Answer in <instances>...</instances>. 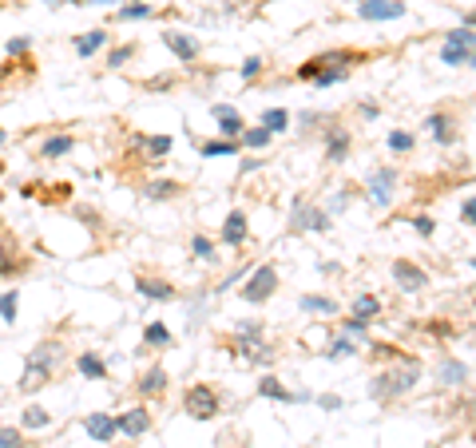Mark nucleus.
<instances>
[{"label":"nucleus","instance_id":"7ed1b4c3","mask_svg":"<svg viewBox=\"0 0 476 448\" xmlns=\"http://www.w3.org/2000/svg\"><path fill=\"white\" fill-rule=\"evenodd\" d=\"M183 412L195 421H215L219 417V393L210 385H191L183 393Z\"/></svg>","mask_w":476,"mask_h":448},{"label":"nucleus","instance_id":"c03bdc74","mask_svg":"<svg viewBox=\"0 0 476 448\" xmlns=\"http://www.w3.org/2000/svg\"><path fill=\"white\" fill-rule=\"evenodd\" d=\"M413 226H417L421 234H428V238H433V231H437V222H433L428 215H413Z\"/></svg>","mask_w":476,"mask_h":448},{"label":"nucleus","instance_id":"58836bf2","mask_svg":"<svg viewBox=\"0 0 476 448\" xmlns=\"http://www.w3.org/2000/svg\"><path fill=\"white\" fill-rule=\"evenodd\" d=\"M16 305H20V298H16V290L0 294V317H4V321H16Z\"/></svg>","mask_w":476,"mask_h":448},{"label":"nucleus","instance_id":"de8ad7c7","mask_svg":"<svg viewBox=\"0 0 476 448\" xmlns=\"http://www.w3.org/2000/svg\"><path fill=\"white\" fill-rule=\"evenodd\" d=\"M8 52H13V60H16V56H24V52H28V40H24V36H20V40H8Z\"/></svg>","mask_w":476,"mask_h":448},{"label":"nucleus","instance_id":"b1692460","mask_svg":"<svg viewBox=\"0 0 476 448\" xmlns=\"http://www.w3.org/2000/svg\"><path fill=\"white\" fill-rule=\"evenodd\" d=\"M80 373L92 377V381H103V377H108V365L99 361L96 353H80Z\"/></svg>","mask_w":476,"mask_h":448},{"label":"nucleus","instance_id":"37998d69","mask_svg":"<svg viewBox=\"0 0 476 448\" xmlns=\"http://www.w3.org/2000/svg\"><path fill=\"white\" fill-rule=\"evenodd\" d=\"M389 147H393V151H413V135H409V131H393Z\"/></svg>","mask_w":476,"mask_h":448},{"label":"nucleus","instance_id":"4c0bfd02","mask_svg":"<svg viewBox=\"0 0 476 448\" xmlns=\"http://www.w3.org/2000/svg\"><path fill=\"white\" fill-rule=\"evenodd\" d=\"M302 310H310V314H333V302L330 298H317V294H305Z\"/></svg>","mask_w":476,"mask_h":448},{"label":"nucleus","instance_id":"ddd939ff","mask_svg":"<svg viewBox=\"0 0 476 448\" xmlns=\"http://www.w3.org/2000/svg\"><path fill=\"white\" fill-rule=\"evenodd\" d=\"M135 290L143 294V298H151V302H171L175 298V286L163 278H147V274H139L135 278Z\"/></svg>","mask_w":476,"mask_h":448},{"label":"nucleus","instance_id":"c756f323","mask_svg":"<svg viewBox=\"0 0 476 448\" xmlns=\"http://www.w3.org/2000/svg\"><path fill=\"white\" fill-rule=\"evenodd\" d=\"M143 345H171V333H167V326L151 321V326L143 329Z\"/></svg>","mask_w":476,"mask_h":448},{"label":"nucleus","instance_id":"7c9ffc66","mask_svg":"<svg viewBox=\"0 0 476 448\" xmlns=\"http://www.w3.org/2000/svg\"><path fill=\"white\" fill-rule=\"evenodd\" d=\"M191 254H195L199 262H210V258H215V243H210L207 234H195V238H191Z\"/></svg>","mask_w":476,"mask_h":448},{"label":"nucleus","instance_id":"f8f14e48","mask_svg":"<svg viewBox=\"0 0 476 448\" xmlns=\"http://www.w3.org/2000/svg\"><path fill=\"white\" fill-rule=\"evenodd\" d=\"M115 424H120L123 436H143L147 428H151V412L139 405V409H127L123 417H115Z\"/></svg>","mask_w":476,"mask_h":448},{"label":"nucleus","instance_id":"8fccbe9b","mask_svg":"<svg viewBox=\"0 0 476 448\" xmlns=\"http://www.w3.org/2000/svg\"><path fill=\"white\" fill-rule=\"evenodd\" d=\"M468 64H473V68H476V52H473V60H468Z\"/></svg>","mask_w":476,"mask_h":448},{"label":"nucleus","instance_id":"a878e982","mask_svg":"<svg viewBox=\"0 0 476 448\" xmlns=\"http://www.w3.org/2000/svg\"><path fill=\"white\" fill-rule=\"evenodd\" d=\"M72 147H75L72 135H56V139H48V143H44V151H40V155H44V159H60V155H68Z\"/></svg>","mask_w":476,"mask_h":448},{"label":"nucleus","instance_id":"0eeeda50","mask_svg":"<svg viewBox=\"0 0 476 448\" xmlns=\"http://www.w3.org/2000/svg\"><path fill=\"white\" fill-rule=\"evenodd\" d=\"M357 16L361 20H397V16H405V4L401 0H361Z\"/></svg>","mask_w":476,"mask_h":448},{"label":"nucleus","instance_id":"5701e85b","mask_svg":"<svg viewBox=\"0 0 476 448\" xmlns=\"http://www.w3.org/2000/svg\"><path fill=\"white\" fill-rule=\"evenodd\" d=\"M270 139H274V131H270V127H246L238 143H243V147H250V151H262V147H266Z\"/></svg>","mask_w":476,"mask_h":448},{"label":"nucleus","instance_id":"6ab92c4d","mask_svg":"<svg viewBox=\"0 0 476 448\" xmlns=\"http://www.w3.org/2000/svg\"><path fill=\"white\" fill-rule=\"evenodd\" d=\"M326 159H330V163H345V159H349V131H345V127H333V131L326 135Z\"/></svg>","mask_w":476,"mask_h":448},{"label":"nucleus","instance_id":"4be33fe9","mask_svg":"<svg viewBox=\"0 0 476 448\" xmlns=\"http://www.w3.org/2000/svg\"><path fill=\"white\" fill-rule=\"evenodd\" d=\"M28 357H36V361H44L48 369H56V365L64 361V345H60V341H40V345L28 353Z\"/></svg>","mask_w":476,"mask_h":448},{"label":"nucleus","instance_id":"603ef678","mask_svg":"<svg viewBox=\"0 0 476 448\" xmlns=\"http://www.w3.org/2000/svg\"><path fill=\"white\" fill-rule=\"evenodd\" d=\"M473 266H476V258H473Z\"/></svg>","mask_w":476,"mask_h":448},{"label":"nucleus","instance_id":"f3484780","mask_svg":"<svg viewBox=\"0 0 476 448\" xmlns=\"http://www.w3.org/2000/svg\"><path fill=\"white\" fill-rule=\"evenodd\" d=\"M258 393L270 400H282V405H298V400H305V393H290V389L282 385L278 377H266V381H258Z\"/></svg>","mask_w":476,"mask_h":448},{"label":"nucleus","instance_id":"4468645a","mask_svg":"<svg viewBox=\"0 0 476 448\" xmlns=\"http://www.w3.org/2000/svg\"><path fill=\"white\" fill-rule=\"evenodd\" d=\"M84 433L92 436V440H99V445H108L111 436L120 433V424L111 421L108 412H92V417H87V421H84Z\"/></svg>","mask_w":476,"mask_h":448},{"label":"nucleus","instance_id":"c85d7f7f","mask_svg":"<svg viewBox=\"0 0 476 448\" xmlns=\"http://www.w3.org/2000/svg\"><path fill=\"white\" fill-rule=\"evenodd\" d=\"M440 60L452 64V68H461V64L473 60V52H468V48H456V44H445V48H440Z\"/></svg>","mask_w":476,"mask_h":448},{"label":"nucleus","instance_id":"dca6fc26","mask_svg":"<svg viewBox=\"0 0 476 448\" xmlns=\"http://www.w3.org/2000/svg\"><path fill=\"white\" fill-rule=\"evenodd\" d=\"M246 234H250V226H246V215H243V210H231V215H226V222H222V243L243 246Z\"/></svg>","mask_w":476,"mask_h":448},{"label":"nucleus","instance_id":"f03ea898","mask_svg":"<svg viewBox=\"0 0 476 448\" xmlns=\"http://www.w3.org/2000/svg\"><path fill=\"white\" fill-rule=\"evenodd\" d=\"M417 381H421V365H417L413 357H401V365H393V369H385V373L373 377L369 393H373L377 400H397V397H405Z\"/></svg>","mask_w":476,"mask_h":448},{"label":"nucleus","instance_id":"cd10ccee","mask_svg":"<svg viewBox=\"0 0 476 448\" xmlns=\"http://www.w3.org/2000/svg\"><path fill=\"white\" fill-rule=\"evenodd\" d=\"M179 191H183L179 182H147V187H143L147 198H175Z\"/></svg>","mask_w":476,"mask_h":448},{"label":"nucleus","instance_id":"1a4fd4ad","mask_svg":"<svg viewBox=\"0 0 476 448\" xmlns=\"http://www.w3.org/2000/svg\"><path fill=\"white\" fill-rule=\"evenodd\" d=\"M28 270V258L20 254V246L13 238H0V278H16Z\"/></svg>","mask_w":476,"mask_h":448},{"label":"nucleus","instance_id":"09e8293b","mask_svg":"<svg viewBox=\"0 0 476 448\" xmlns=\"http://www.w3.org/2000/svg\"><path fill=\"white\" fill-rule=\"evenodd\" d=\"M464 24L473 28V24H476V13H468V16H464Z\"/></svg>","mask_w":476,"mask_h":448},{"label":"nucleus","instance_id":"412c9836","mask_svg":"<svg viewBox=\"0 0 476 448\" xmlns=\"http://www.w3.org/2000/svg\"><path fill=\"white\" fill-rule=\"evenodd\" d=\"M72 44H75L80 56H92V52H99L103 44H108V28H92V32H84V36H75Z\"/></svg>","mask_w":476,"mask_h":448},{"label":"nucleus","instance_id":"3c124183","mask_svg":"<svg viewBox=\"0 0 476 448\" xmlns=\"http://www.w3.org/2000/svg\"><path fill=\"white\" fill-rule=\"evenodd\" d=\"M0 143H4V131H0Z\"/></svg>","mask_w":476,"mask_h":448},{"label":"nucleus","instance_id":"f257e3e1","mask_svg":"<svg viewBox=\"0 0 476 448\" xmlns=\"http://www.w3.org/2000/svg\"><path fill=\"white\" fill-rule=\"evenodd\" d=\"M369 60L366 52H354V48H338V52H322V56H314L310 64H302L298 68V80H310V84L317 87H330V84H342L345 75H349V68L354 64Z\"/></svg>","mask_w":476,"mask_h":448},{"label":"nucleus","instance_id":"423d86ee","mask_svg":"<svg viewBox=\"0 0 476 448\" xmlns=\"http://www.w3.org/2000/svg\"><path fill=\"white\" fill-rule=\"evenodd\" d=\"M393 278H397V286H401L405 294H417V290L428 286V274L417 266V262H409V258H397V262H393Z\"/></svg>","mask_w":476,"mask_h":448},{"label":"nucleus","instance_id":"a19ab883","mask_svg":"<svg viewBox=\"0 0 476 448\" xmlns=\"http://www.w3.org/2000/svg\"><path fill=\"white\" fill-rule=\"evenodd\" d=\"M354 341H345V338H338V341H330V349H326V357H354Z\"/></svg>","mask_w":476,"mask_h":448},{"label":"nucleus","instance_id":"e433bc0d","mask_svg":"<svg viewBox=\"0 0 476 448\" xmlns=\"http://www.w3.org/2000/svg\"><path fill=\"white\" fill-rule=\"evenodd\" d=\"M0 448H28V445H24V436H20V428L0 424Z\"/></svg>","mask_w":476,"mask_h":448},{"label":"nucleus","instance_id":"f704fd0d","mask_svg":"<svg viewBox=\"0 0 476 448\" xmlns=\"http://www.w3.org/2000/svg\"><path fill=\"white\" fill-rule=\"evenodd\" d=\"M147 16H155V8H151V4H127V8H120V13H115V20H147Z\"/></svg>","mask_w":476,"mask_h":448},{"label":"nucleus","instance_id":"20e7f679","mask_svg":"<svg viewBox=\"0 0 476 448\" xmlns=\"http://www.w3.org/2000/svg\"><path fill=\"white\" fill-rule=\"evenodd\" d=\"M274 290H278V270H274V266H258L254 274H250V282H246L238 294H243V302L262 305L266 298H274Z\"/></svg>","mask_w":476,"mask_h":448},{"label":"nucleus","instance_id":"2eb2a0df","mask_svg":"<svg viewBox=\"0 0 476 448\" xmlns=\"http://www.w3.org/2000/svg\"><path fill=\"white\" fill-rule=\"evenodd\" d=\"M425 127L428 131H433V139H437V143H456V131H452V127H456V123H452V115L449 111H433V115H428L425 120Z\"/></svg>","mask_w":476,"mask_h":448},{"label":"nucleus","instance_id":"39448f33","mask_svg":"<svg viewBox=\"0 0 476 448\" xmlns=\"http://www.w3.org/2000/svg\"><path fill=\"white\" fill-rule=\"evenodd\" d=\"M330 226V215L322 206L305 203V198H294V215H290V231H326Z\"/></svg>","mask_w":476,"mask_h":448},{"label":"nucleus","instance_id":"393cba45","mask_svg":"<svg viewBox=\"0 0 476 448\" xmlns=\"http://www.w3.org/2000/svg\"><path fill=\"white\" fill-rule=\"evenodd\" d=\"M381 314V302L373 298V294H361L354 302V317H361V321H373V317Z\"/></svg>","mask_w":476,"mask_h":448},{"label":"nucleus","instance_id":"49530a36","mask_svg":"<svg viewBox=\"0 0 476 448\" xmlns=\"http://www.w3.org/2000/svg\"><path fill=\"white\" fill-rule=\"evenodd\" d=\"M461 218L468 222V226H476V198H464V206H461Z\"/></svg>","mask_w":476,"mask_h":448},{"label":"nucleus","instance_id":"c9c22d12","mask_svg":"<svg viewBox=\"0 0 476 448\" xmlns=\"http://www.w3.org/2000/svg\"><path fill=\"white\" fill-rule=\"evenodd\" d=\"M440 377H445V385H461L464 377H468V369L461 361H445L440 365Z\"/></svg>","mask_w":476,"mask_h":448},{"label":"nucleus","instance_id":"ea45409f","mask_svg":"<svg viewBox=\"0 0 476 448\" xmlns=\"http://www.w3.org/2000/svg\"><path fill=\"white\" fill-rule=\"evenodd\" d=\"M143 147H147L155 159H163L167 151H171V139H167V135H155V139H143Z\"/></svg>","mask_w":476,"mask_h":448},{"label":"nucleus","instance_id":"6e6552de","mask_svg":"<svg viewBox=\"0 0 476 448\" xmlns=\"http://www.w3.org/2000/svg\"><path fill=\"white\" fill-rule=\"evenodd\" d=\"M393 187H397V171H389V167H381V171H373L369 175V198L377 206H389V198H393Z\"/></svg>","mask_w":476,"mask_h":448},{"label":"nucleus","instance_id":"473e14b6","mask_svg":"<svg viewBox=\"0 0 476 448\" xmlns=\"http://www.w3.org/2000/svg\"><path fill=\"white\" fill-rule=\"evenodd\" d=\"M286 123H290V111H282V108H274V111H266V115H262V127H270L274 135L286 131Z\"/></svg>","mask_w":476,"mask_h":448},{"label":"nucleus","instance_id":"a18cd8bd","mask_svg":"<svg viewBox=\"0 0 476 448\" xmlns=\"http://www.w3.org/2000/svg\"><path fill=\"white\" fill-rule=\"evenodd\" d=\"M258 72H262V60H258V56H250V60L243 64V80H254Z\"/></svg>","mask_w":476,"mask_h":448},{"label":"nucleus","instance_id":"aec40b11","mask_svg":"<svg viewBox=\"0 0 476 448\" xmlns=\"http://www.w3.org/2000/svg\"><path fill=\"white\" fill-rule=\"evenodd\" d=\"M135 389H139L143 397H159V393L167 389V369H163V365H151V369L135 381Z\"/></svg>","mask_w":476,"mask_h":448},{"label":"nucleus","instance_id":"9d476101","mask_svg":"<svg viewBox=\"0 0 476 448\" xmlns=\"http://www.w3.org/2000/svg\"><path fill=\"white\" fill-rule=\"evenodd\" d=\"M163 44H167V48H171L183 64H195V60H199V52H203V44H199L195 36H187V32H175V28H171V32H163Z\"/></svg>","mask_w":476,"mask_h":448},{"label":"nucleus","instance_id":"2f4dec72","mask_svg":"<svg viewBox=\"0 0 476 448\" xmlns=\"http://www.w3.org/2000/svg\"><path fill=\"white\" fill-rule=\"evenodd\" d=\"M445 44H456V48L476 52V32H473V28H456V32H449V36H445Z\"/></svg>","mask_w":476,"mask_h":448},{"label":"nucleus","instance_id":"a211bd4d","mask_svg":"<svg viewBox=\"0 0 476 448\" xmlns=\"http://www.w3.org/2000/svg\"><path fill=\"white\" fill-rule=\"evenodd\" d=\"M215 120H219V131H222V135H231V139H243L246 123H243V115H238L234 108L219 103V108H215Z\"/></svg>","mask_w":476,"mask_h":448},{"label":"nucleus","instance_id":"79ce46f5","mask_svg":"<svg viewBox=\"0 0 476 448\" xmlns=\"http://www.w3.org/2000/svg\"><path fill=\"white\" fill-rule=\"evenodd\" d=\"M131 56H135V44H120V48L108 56V64H111V68H123V64L131 60Z\"/></svg>","mask_w":476,"mask_h":448},{"label":"nucleus","instance_id":"bb28decb","mask_svg":"<svg viewBox=\"0 0 476 448\" xmlns=\"http://www.w3.org/2000/svg\"><path fill=\"white\" fill-rule=\"evenodd\" d=\"M48 421H52V417H48V409H40V405H28V409H24V417H20V424H24V428H44Z\"/></svg>","mask_w":476,"mask_h":448},{"label":"nucleus","instance_id":"9b49d317","mask_svg":"<svg viewBox=\"0 0 476 448\" xmlns=\"http://www.w3.org/2000/svg\"><path fill=\"white\" fill-rule=\"evenodd\" d=\"M52 373H56V369H48V365H44V361H36V357H28L24 377H20V385H16V389H20V393L28 397V393H36V389H44V385H48V381H52Z\"/></svg>","mask_w":476,"mask_h":448},{"label":"nucleus","instance_id":"72a5a7b5","mask_svg":"<svg viewBox=\"0 0 476 448\" xmlns=\"http://www.w3.org/2000/svg\"><path fill=\"white\" fill-rule=\"evenodd\" d=\"M199 151H203V155H234V151H238V139H215V143H203Z\"/></svg>","mask_w":476,"mask_h":448}]
</instances>
